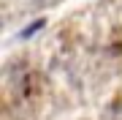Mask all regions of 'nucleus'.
Returning <instances> with one entry per match:
<instances>
[{
    "label": "nucleus",
    "mask_w": 122,
    "mask_h": 120,
    "mask_svg": "<svg viewBox=\"0 0 122 120\" xmlns=\"http://www.w3.org/2000/svg\"><path fill=\"white\" fill-rule=\"evenodd\" d=\"M44 25H46L44 19H38V22H33L30 27H25V30H22V38H30L33 33H38V30H41V27H44Z\"/></svg>",
    "instance_id": "nucleus-1"
}]
</instances>
